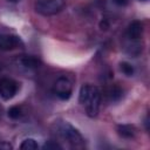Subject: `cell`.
I'll list each match as a JSON object with an SVG mask.
<instances>
[{
  "label": "cell",
  "mask_w": 150,
  "mask_h": 150,
  "mask_svg": "<svg viewBox=\"0 0 150 150\" xmlns=\"http://www.w3.org/2000/svg\"><path fill=\"white\" fill-rule=\"evenodd\" d=\"M42 149H45V150H55V149H61V145L60 144H57L56 142H53V141H49V142H47V143H45V145L42 146Z\"/></svg>",
  "instance_id": "cell-14"
},
{
  "label": "cell",
  "mask_w": 150,
  "mask_h": 150,
  "mask_svg": "<svg viewBox=\"0 0 150 150\" xmlns=\"http://www.w3.org/2000/svg\"><path fill=\"white\" fill-rule=\"evenodd\" d=\"M20 63L25 67V68H28V69H33V68H38L40 64H41V61L33 56V55H23L21 59H20Z\"/></svg>",
  "instance_id": "cell-8"
},
{
  "label": "cell",
  "mask_w": 150,
  "mask_h": 150,
  "mask_svg": "<svg viewBox=\"0 0 150 150\" xmlns=\"http://www.w3.org/2000/svg\"><path fill=\"white\" fill-rule=\"evenodd\" d=\"M117 131H118V135L124 137V138H132L136 134V129L134 125H130V124H121L117 127Z\"/></svg>",
  "instance_id": "cell-9"
},
{
  "label": "cell",
  "mask_w": 150,
  "mask_h": 150,
  "mask_svg": "<svg viewBox=\"0 0 150 150\" xmlns=\"http://www.w3.org/2000/svg\"><path fill=\"white\" fill-rule=\"evenodd\" d=\"M143 33V26L139 21H132L127 29V35L131 40H137L142 36Z\"/></svg>",
  "instance_id": "cell-7"
},
{
  "label": "cell",
  "mask_w": 150,
  "mask_h": 150,
  "mask_svg": "<svg viewBox=\"0 0 150 150\" xmlns=\"http://www.w3.org/2000/svg\"><path fill=\"white\" fill-rule=\"evenodd\" d=\"M18 83L8 77H4L0 79V97L8 101L11 98H13L18 91Z\"/></svg>",
  "instance_id": "cell-4"
},
{
  "label": "cell",
  "mask_w": 150,
  "mask_h": 150,
  "mask_svg": "<svg viewBox=\"0 0 150 150\" xmlns=\"http://www.w3.org/2000/svg\"><path fill=\"white\" fill-rule=\"evenodd\" d=\"M64 6V0H35V11L41 15H54Z\"/></svg>",
  "instance_id": "cell-2"
},
{
  "label": "cell",
  "mask_w": 150,
  "mask_h": 150,
  "mask_svg": "<svg viewBox=\"0 0 150 150\" xmlns=\"http://www.w3.org/2000/svg\"><path fill=\"white\" fill-rule=\"evenodd\" d=\"M71 82L67 77H60L54 84V93L60 100H68L71 95Z\"/></svg>",
  "instance_id": "cell-5"
},
{
  "label": "cell",
  "mask_w": 150,
  "mask_h": 150,
  "mask_svg": "<svg viewBox=\"0 0 150 150\" xmlns=\"http://www.w3.org/2000/svg\"><path fill=\"white\" fill-rule=\"evenodd\" d=\"M11 149H13V146L8 142H0V150H11Z\"/></svg>",
  "instance_id": "cell-15"
},
{
  "label": "cell",
  "mask_w": 150,
  "mask_h": 150,
  "mask_svg": "<svg viewBox=\"0 0 150 150\" xmlns=\"http://www.w3.org/2000/svg\"><path fill=\"white\" fill-rule=\"evenodd\" d=\"M59 132L68 143H70L74 146H82L83 145V138L81 134L69 123H62L59 128Z\"/></svg>",
  "instance_id": "cell-3"
},
{
  "label": "cell",
  "mask_w": 150,
  "mask_h": 150,
  "mask_svg": "<svg viewBox=\"0 0 150 150\" xmlns=\"http://www.w3.org/2000/svg\"><path fill=\"white\" fill-rule=\"evenodd\" d=\"M8 116L13 120H18L22 116V109L19 105H13L8 109Z\"/></svg>",
  "instance_id": "cell-12"
},
{
  "label": "cell",
  "mask_w": 150,
  "mask_h": 150,
  "mask_svg": "<svg viewBox=\"0 0 150 150\" xmlns=\"http://www.w3.org/2000/svg\"><path fill=\"white\" fill-rule=\"evenodd\" d=\"M120 68H121V70H122V73L124 75H127V76H132L134 75V67H132V64H130L128 62H122L120 64Z\"/></svg>",
  "instance_id": "cell-13"
},
{
  "label": "cell",
  "mask_w": 150,
  "mask_h": 150,
  "mask_svg": "<svg viewBox=\"0 0 150 150\" xmlns=\"http://www.w3.org/2000/svg\"><path fill=\"white\" fill-rule=\"evenodd\" d=\"M8 1H11V2H18L19 0H8Z\"/></svg>",
  "instance_id": "cell-17"
},
{
  "label": "cell",
  "mask_w": 150,
  "mask_h": 150,
  "mask_svg": "<svg viewBox=\"0 0 150 150\" xmlns=\"http://www.w3.org/2000/svg\"><path fill=\"white\" fill-rule=\"evenodd\" d=\"M38 148H39V145L36 143V141L33 139V138H26L20 144V149L21 150H36Z\"/></svg>",
  "instance_id": "cell-10"
},
{
  "label": "cell",
  "mask_w": 150,
  "mask_h": 150,
  "mask_svg": "<svg viewBox=\"0 0 150 150\" xmlns=\"http://www.w3.org/2000/svg\"><path fill=\"white\" fill-rule=\"evenodd\" d=\"M114 2L120 5V6H123V5H125L128 2V0H114Z\"/></svg>",
  "instance_id": "cell-16"
},
{
  "label": "cell",
  "mask_w": 150,
  "mask_h": 150,
  "mask_svg": "<svg viewBox=\"0 0 150 150\" xmlns=\"http://www.w3.org/2000/svg\"><path fill=\"white\" fill-rule=\"evenodd\" d=\"M23 42L21 39L13 34H0V49L1 50H12L19 47H22Z\"/></svg>",
  "instance_id": "cell-6"
},
{
  "label": "cell",
  "mask_w": 150,
  "mask_h": 150,
  "mask_svg": "<svg viewBox=\"0 0 150 150\" xmlns=\"http://www.w3.org/2000/svg\"><path fill=\"white\" fill-rule=\"evenodd\" d=\"M79 101L86 107V112L89 117H95L100 110L101 91L97 87L91 84H83L80 89Z\"/></svg>",
  "instance_id": "cell-1"
},
{
  "label": "cell",
  "mask_w": 150,
  "mask_h": 150,
  "mask_svg": "<svg viewBox=\"0 0 150 150\" xmlns=\"http://www.w3.org/2000/svg\"><path fill=\"white\" fill-rule=\"evenodd\" d=\"M122 94H123V91L118 86H112L108 91V95L111 101H118L122 97Z\"/></svg>",
  "instance_id": "cell-11"
}]
</instances>
